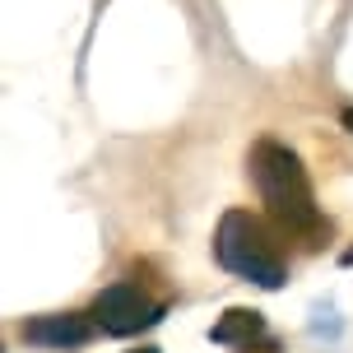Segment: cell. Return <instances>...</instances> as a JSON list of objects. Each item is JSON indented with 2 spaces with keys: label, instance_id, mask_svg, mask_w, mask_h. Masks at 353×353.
I'll list each match as a JSON object with an SVG mask.
<instances>
[{
  "label": "cell",
  "instance_id": "7a4b0ae2",
  "mask_svg": "<svg viewBox=\"0 0 353 353\" xmlns=\"http://www.w3.org/2000/svg\"><path fill=\"white\" fill-rule=\"evenodd\" d=\"M214 256L223 270H232L237 279L261 283V288H279L288 274H283V261L274 242L265 237L261 219H251L247 210H228L219 219V232H214Z\"/></svg>",
  "mask_w": 353,
  "mask_h": 353
},
{
  "label": "cell",
  "instance_id": "3957f363",
  "mask_svg": "<svg viewBox=\"0 0 353 353\" xmlns=\"http://www.w3.org/2000/svg\"><path fill=\"white\" fill-rule=\"evenodd\" d=\"M163 307L149 293H144L140 283H112L103 288L98 298H93V321L103 325L107 335H135V330H149V325H159Z\"/></svg>",
  "mask_w": 353,
  "mask_h": 353
},
{
  "label": "cell",
  "instance_id": "ba28073f",
  "mask_svg": "<svg viewBox=\"0 0 353 353\" xmlns=\"http://www.w3.org/2000/svg\"><path fill=\"white\" fill-rule=\"evenodd\" d=\"M135 353H159V349H135Z\"/></svg>",
  "mask_w": 353,
  "mask_h": 353
},
{
  "label": "cell",
  "instance_id": "277c9868",
  "mask_svg": "<svg viewBox=\"0 0 353 353\" xmlns=\"http://www.w3.org/2000/svg\"><path fill=\"white\" fill-rule=\"evenodd\" d=\"M93 335L84 316H33L23 321V339L42 344V349H79Z\"/></svg>",
  "mask_w": 353,
  "mask_h": 353
},
{
  "label": "cell",
  "instance_id": "6da1fadb",
  "mask_svg": "<svg viewBox=\"0 0 353 353\" xmlns=\"http://www.w3.org/2000/svg\"><path fill=\"white\" fill-rule=\"evenodd\" d=\"M251 181L261 191L265 210L274 223H283L288 232H316L321 228V210L316 195H312V181H307V168L302 159L279 140H256L247 154Z\"/></svg>",
  "mask_w": 353,
  "mask_h": 353
},
{
  "label": "cell",
  "instance_id": "52a82bcc",
  "mask_svg": "<svg viewBox=\"0 0 353 353\" xmlns=\"http://www.w3.org/2000/svg\"><path fill=\"white\" fill-rule=\"evenodd\" d=\"M344 125H349V130H353V107H349V112H344Z\"/></svg>",
  "mask_w": 353,
  "mask_h": 353
},
{
  "label": "cell",
  "instance_id": "5b68a950",
  "mask_svg": "<svg viewBox=\"0 0 353 353\" xmlns=\"http://www.w3.org/2000/svg\"><path fill=\"white\" fill-rule=\"evenodd\" d=\"M265 335V321L261 312H242V307H232V312H223V321L210 330L214 344H232V349H247L251 339Z\"/></svg>",
  "mask_w": 353,
  "mask_h": 353
},
{
  "label": "cell",
  "instance_id": "8992f818",
  "mask_svg": "<svg viewBox=\"0 0 353 353\" xmlns=\"http://www.w3.org/2000/svg\"><path fill=\"white\" fill-rule=\"evenodd\" d=\"M339 261H344V265H353V247H349V251H344V256H339Z\"/></svg>",
  "mask_w": 353,
  "mask_h": 353
}]
</instances>
